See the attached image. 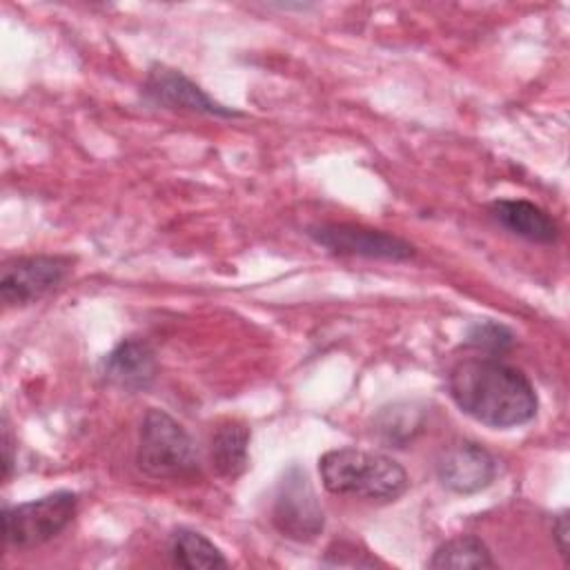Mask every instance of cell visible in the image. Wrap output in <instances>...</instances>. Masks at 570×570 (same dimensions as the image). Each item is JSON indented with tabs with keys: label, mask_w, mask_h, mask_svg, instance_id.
<instances>
[{
	"label": "cell",
	"mask_w": 570,
	"mask_h": 570,
	"mask_svg": "<svg viewBox=\"0 0 570 570\" xmlns=\"http://www.w3.org/2000/svg\"><path fill=\"white\" fill-rule=\"evenodd\" d=\"M448 394L470 419L510 430L530 423L539 410V396L530 379L494 356H470L452 365Z\"/></svg>",
	"instance_id": "1"
},
{
	"label": "cell",
	"mask_w": 570,
	"mask_h": 570,
	"mask_svg": "<svg viewBox=\"0 0 570 570\" xmlns=\"http://www.w3.org/2000/svg\"><path fill=\"white\" fill-rule=\"evenodd\" d=\"M323 488L338 497L396 501L407 490L405 468L387 454L361 448H336L318 459Z\"/></svg>",
	"instance_id": "2"
},
{
	"label": "cell",
	"mask_w": 570,
	"mask_h": 570,
	"mask_svg": "<svg viewBox=\"0 0 570 570\" xmlns=\"http://www.w3.org/2000/svg\"><path fill=\"white\" fill-rule=\"evenodd\" d=\"M136 465L151 479H191L200 472V456L189 432L165 410L149 407L140 421Z\"/></svg>",
	"instance_id": "3"
},
{
	"label": "cell",
	"mask_w": 570,
	"mask_h": 570,
	"mask_svg": "<svg viewBox=\"0 0 570 570\" xmlns=\"http://www.w3.org/2000/svg\"><path fill=\"white\" fill-rule=\"evenodd\" d=\"M78 494L56 490L45 497L2 508L4 546L29 550L56 539L76 517Z\"/></svg>",
	"instance_id": "4"
},
{
	"label": "cell",
	"mask_w": 570,
	"mask_h": 570,
	"mask_svg": "<svg viewBox=\"0 0 570 570\" xmlns=\"http://www.w3.org/2000/svg\"><path fill=\"white\" fill-rule=\"evenodd\" d=\"M272 523L285 539L298 543L314 541L325 528V512L316 490L298 463H292L276 485Z\"/></svg>",
	"instance_id": "5"
},
{
	"label": "cell",
	"mask_w": 570,
	"mask_h": 570,
	"mask_svg": "<svg viewBox=\"0 0 570 570\" xmlns=\"http://www.w3.org/2000/svg\"><path fill=\"white\" fill-rule=\"evenodd\" d=\"M307 236L336 256H358L374 261H407L416 254L414 245L396 234L356 223H314Z\"/></svg>",
	"instance_id": "6"
},
{
	"label": "cell",
	"mask_w": 570,
	"mask_h": 570,
	"mask_svg": "<svg viewBox=\"0 0 570 570\" xmlns=\"http://www.w3.org/2000/svg\"><path fill=\"white\" fill-rule=\"evenodd\" d=\"M69 256H18L2 265L0 296L7 307H24L56 289L71 269Z\"/></svg>",
	"instance_id": "7"
},
{
	"label": "cell",
	"mask_w": 570,
	"mask_h": 570,
	"mask_svg": "<svg viewBox=\"0 0 570 570\" xmlns=\"http://www.w3.org/2000/svg\"><path fill=\"white\" fill-rule=\"evenodd\" d=\"M142 96L165 109L171 111H189L203 114L212 118H238L243 111L232 109L218 100H214L205 89H200L191 78H187L180 69L167 65H151L147 78L142 82Z\"/></svg>",
	"instance_id": "8"
},
{
	"label": "cell",
	"mask_w": 570,
	"mask_h": 570,
	"mask_svg": "<svg viewBox=\"0 0 570 570\" xmlns=\"http://www.w3.org/2000/svg\"><path fill=\"white\" fill-rule=\"evenodd\" d=\"M497 476V459L479 443L459 439L441 450L436 459L439 483L456 494L485 490Z\"/></svg>",
	"instance_id": "9"
},
{
	"label": "cell",
	"mask_w": 570,
	"mask_h": 570,
	"mask_svg": "<svg viewBox=\"0 0 570 570\" xmlns=\"http://www.w3.org/2000/svg\"><path fill=\"white\" fill-rule=\"evenodd\" d=\"M156 352L140 336H127L118 341L100 361L102 381L129 394L149 390L156 381Z\"/></svg>",
	"instance_id": "10"
},
{
	"label": "cell",
	"mask_w": 570,
	"mask_h": 570,
	"mask_svg": "<svg viewBox=\"0 0 570 570\" xmlns=\"http://www.w3.org/2000/svg\"><path fill=\"white\" fill-rule=\"evenodd\" d=\"M492 220L517 238L537 245H552L559 238L557 220L539 205L523 198H499L490 203Z\"/></svg>",
	"instance_id": "11"
},
{
	"label": "cell",
	"mask_w": 570,
	"mask_h": 570,
	"mask_svg": "<svg viewBox=\"0 0 570 570\" xmlns=\"http://www.w3.org/2000/svg\"><path fill=\"white\" fill-rule=\"evenodd\" d=\"M249 428L238 419H227L216 425L209 441L212 468L223 479H238L249 463Z\"/></svg>",
	"instance_id": "12"
},
{
	"label": "cell",
	"mask_w": 570,
	"mask_h": 570,
	"mask_svg": "<svg viewBox=\"0 0 570 570\" xmlns=\"http://www.w3.org/2000/svg\"><path fill=\"white\" fill-rule=\"evenodd\" d=\"M167 554L174 566L198 570V568H225L227 559L220 548L214 546L205 534L191 528H176L167 541Z\"/></svg>",
	"instance_id": "13"
},
{
	"label": "cell",
	"mask_w": 570,
	"mask_h": 570,
	"mask_svg": "<svg viewBox=\"0 0 570 570\" xmlns=\"http://www.w3.org/2000/svg\"><path fill=\"white\" fill-rule=\"evenodd\" d=\"M494 559L490 548L474 534H461L454 539H448L441 543L434 552L432 559L428 561V568L432 570H465V568H494Z\"/></svg>",
	"instance_id": "14"
},
{
	"label": "cell",
	"mask_w": 570,
	"mask_h": 570,
	"mask_svg": "<svg viewBox=\"0 0 570 570\" xmlns=\"http://www.w3.org/2000/svg\"><path fill=\"white\" fill-rule=\"evenodd\" d=\"M374 428L387 443L403 445L405 441H412L416 432H421L423 410H419L414 403H394L379 412Z\"/></svg>",
	"instance_id": "15"
},
{
	"label": "cell",
	"mask_w": 570,
	"mask_h": 570,
	"mask_svg": "<svg viewBox=\"0 0 570 570\" xmlns=\"http://www.w3.org/2000/svg\"><path fill=\"white\" fill-rule=\"evenodd\" d=\"M465 345H470L474 350H481L490 356L501 354V352H505L514 345V332L508 325L499 323V321L483 318V321H476L468 327Z\"/></svg>",
	"instance_id": "16"
},
{
	"label": "cell",
	"mask_w": 570,
	"mask_h": 570,
	"mask_svg": "<svg viewBox=\"0 0 570 570\" xmlns=\"http://www.w3.org/2000/svg\"><path fill=\"white\" fill-rule=\"evenodd\" d=\"M552 539L557 543L559 554L563 561H568V548H570V528H568V510H561L552 517Z\"/></svg>",
	"instance_id": "17"
},
{
	"label": "cell",
	"mask_w": 570,
	"mask_h": 570,
	"mask_svg": "<svg viewBox=\"0 0 570 570\" xmlns=\"http://www.w3.org/2000/svg\"><path fill=\"white\" fill-rule=\"evenodd\" d=\"M16 441L11 434V428L7 423V419L2 421V479L7 481L13 472V463H16Z\"/></svg>",
	"instance_id": "18"
}]
</instances>
